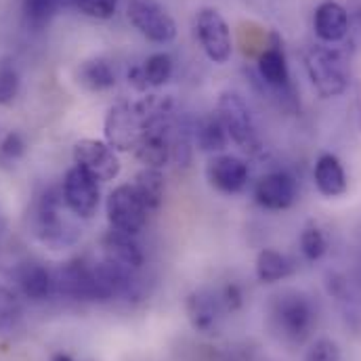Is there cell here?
<instances>
[{"instance_id": "1", "label": "cell", "mask_w": 361, "mask_h": 361, "mask_svg": "<svg viewBox=\"0 0 361 361\" xmlns=\"http://www.w3.org/2000/svg\"><path fill=\"white\" fill-rule=\"evenodd\" d=\"M63 195L57 189H47L36 197L30 210V229L47 248L63 250L78 242L80 231L63 216Z\"/></svg>"}, {"instance_id": "2", "label": "cell", "mask_w": 361, "mask_h": 361, "mask_svg": "<svg viewBox=\"0 0 361 361\" xmlns=\"http://www.w3.org/2000/svg\"><path fill=\"white\" fill-rule=\"evenodd\" d=\"M307 76L322 97H338L349 89V61L336 47L311 44L302 55Z\"/></svg>"}, {"instance_id": "3", "label": "cell", "mask_w": 361, "mask_h": 361, "mask_svg": "<svg viewBox=\"0 0 361 361\" xmlns=\"http://www.w3.org/2000/svg\"><path fill=\"white\" fill-rule=\"evenodd\" d=\"M271 322L275 332H279L283 341L300 345L309 338L315 326L313 302L302 292H294V290L281 292L273 296Z\"/></svg>"}, {"instance_id": "4", "label": "cell", "mask_w": 361, "mask_h": 361, "mask_svg": "<svg viewBox=\"0 0 361 361\" xmlns=\"http://www.w3.org/2000/svg\"><path fill=\"white\" fill-rule=\"evenodd\" d=\"M216 114L229 135V141L235 143L244 154L257 156L263 149L261 133L257 120L244 101V97L235 90H223L219 94Z\"/></svg>"}, {"instance_id": "5", "label": "cell", "mask_w": 361, "mask_h": 361, "mask_svg": "<svg viewBox=\"0 0 361 361\" xmlns=\"http://www.w3.org/2000/svg\"><path fill=\"white\" fill-rule=\"evenodd\" d=\"M173 126L175 116L171 111H160L143 120V133L135 147V158L147 169H164L173 160Z\"/></svg>"}, {"instance_id": "6", "label": "cell", "mask_w": 361, "mask_h": 361, "mask_svg": "<svg viewBox=\"0 0 361 361\" xmlns=\"http://www.w3.org/2000/svg\"><path fill=\"white\" fill-rule=\"evenodd\" d=\"M193 27L204 55L212 63L225 66L233 55V36L225 17L216 8L204 6L195 13Z\"/></svg>"}, {"instance_id": "7", "label": "cell", "mask_w": 361, "mask_h": 361, "mask_svg": "<svg viewBox=\"0 0 361 361\" xmlns=\"http://www.w3.org/2000/svg\"><path fill=\"white\" fill-rule=\"evenodd\" d=\"M105 212L111 229L130 235H139L143 231L149 214L133 183L118 185L114 191H109L105 202Z\"/></svg>"}, {"instance_id": "8", "label": "cell", "mask_w": 361, "mask_h": 361, "mask_svg": "<svg viewBox=\"0 0 361 361\" xmlns=\"http://www.w3.org/2000/svg\"><path fill=\"white\" fill-rule=\"evenodd\" d=\"M126 15L133 27L154 44H169L177 38V23L158 0H130Z\"/></svg>"}, {"instance_id": "9", "label": "cell", "mask_w": 361, "mask_h": 361, "mask_svg": "<svg viewBox=\"0 0 361 361\" xmlns=\"http://www.w3.org/2000/svg\"><path fill=\"white\" fill-rule=\"evenodd\" d=\"M143 133V116L139 114L135 103H116L109 107L103 135L105 143L116 152H135Z\"/></svg>"}, {"instance_id": "10", "label": "cell", "mask_w": 361, "mask_h": 361, "mask_svg": "<svg viewBox=\"0 0 361 361\" xmlns=\"http://www.w3.org/2000/svg\"><path fill=\"white\" fill-rule=\"evenodd\" d=\"M61 195H63L66 208L78 219H92L101 204L99 180L92 179L89 173H85L78 166L66 173L63 183H61Z\"/></svg>"}, {"instance_id": "11", "label": "cell", "mask_w": 361, "mask_h": 361, "mask_svg": "<svg viewBox=\"0 0 361 361\" xmlns=\"http://www.w3.org/2000/svg\"><path fill=\"white\" fill-rule=\"evenodd\" d=\"M74 162L99 183L114 180L122 169L116 149L99 139H80L74 145Z\"/></svg>"}, {"instance_id": "12", "label": "cell", "mask_w": 361, "mask_h": 361, "mask_svg": "<svg viewBox=\"0 0 361 361\" xmlns=\"http://www.w3.org/2000/svg\"><path fill=\"white\" fill-rule=\"evenodd\" d=\"M55 277V290H59L63 296L74 300H87V302H103L97 277L92 273V265L85 261H70L63 267H59Z\"/></svg>"}, {"instance_id": "13", "label": "cell", "mask_w": 361, "mask_h": 361, "mask_svg": "<svg viewBox=\"0 0 361 361\" xmlns=\"http://www.w3.org/2000/svg\"><path fill=\"white\" fill-rule=\"evenodd\" d=\"M255 202L271 212L288 210L298 200V185L296 179L286 171H273L269 175L261 177L255 185Z\"/></svg>"}, {"instance_id": "14", "label": "cell", "mask_w": 361, "mask_h": 361, "mask_svg": "<svg viewBox=\"0 0 361 361\" xmlns=\"http://www.w3.org/2000/svg\"><path fill=\"white\" fill-rule=\"evenodd\" d=\"M248 164L231 154H219L212 156L206 166V180L212 189H216L223 195H238L248 185Z\"/></svg>"}, {"instance_id": "15", "label": "cell", "mask_w": 361, "mask_h": 361, "mask_svg": "<svg viewBox=\"0 0 361 361\" xmlns=\"http://www.w3.org/2000/svg\"><path fill=\"white\" fill-rule=\"evenodd\" d=\"M185 313L189 319V326L197 334H216L221 324L223 307L219 302L216 292H210L206 288L193 290L185 298Z\"/></svg>"}, {"instance_id": "16", "label": "cell", "mask_w": 361, "mask_h": 361, "mask_svg": "<svg viewBox=\"0 0 361 361\" xmlns=\"http://www.w3.org/2000/svg\"><path fill=\"white\" fill-rule=\"evenodd\" d=\"M313 30L326 44H338L349 34V15L336 0H324L313 15Z\"/></svg>"}, {"instance_id": "17", "label": "cell", "mask_w": 361, "mask_h": 361, "mask_svg": "<svg viewBox=\"0 0 361 361\" xmlns=\"http://www.w3.org/2000/svg\"><path fill=\"white\" fill-rule=\"evenodd\" d=\"M103 252L107 261L130 271H139L145 263V252L137 242V235L122 233L116 229H109L103 235Z\"/></svg>"}, {"instance_id": "18", "label": "cell", "mask_w": 361, "mask_h": 361, "mask_svg": "<svg viewBox=\"0 0 361 361\" xmlns=\"http://www.w3.org/2000/svg\"><path fill=\"white\" fill-rule=\"evenodd\" d=\"M193 145L195 149L210 154V156H219L227 149L229 135L216 111L193 120Z\"/></svg>"}, {"instance_id": "19", "label": "cell", "mask_w": 361, "mask_h": 361, "mask_svg": "<svg viewBox=\"0 0 361 361\" xmlns=\"http://www.w3.org/2000/svg\"><path fill=\"white\" fill-rule=\"evenodd\" d=\"M313 183L324 197H341L347 191V173L334 154H322L313 169Z\"/></svg>"}, {"instance_id": "20", "label": "cell", "mask_w": 361, "mask_h": 361, "mask_svg": "<svg viewBox=\"0 0 361 361\" xmlns=\"http://www.w3.org/2000/svg\"><path fill=\"white\" fill-rule=\"evenodd\" d=\"M15 279L30 300H47L55 290V277L40 263H23L15 273Z\"/></svg>"}, {"instance_id": "21", "label": "cell", "mask_w": 361, "mask_h": 361, "mask_svg": "<svg viewBox=\"0 0 361 361\" xmlns=\"http://www.w3.org/2000/svg\"><path fill=\"white\" fill-rule=\"evenodd\" d=\"M76 78H78V85L90 92H103L116 87V72L111 63L103 57H92L85 63H80Z\"/></svg>"}, {"instance_id": "22", "label": "cell", "mask_w": 361, "mask_h": 361, "mask_svg": "<svg viewBox=\"0 0 361 361\" xmlns=\"http://www.w3.org/2000/svg\"><path fill=\"white\" fill-rule=\"evenodd\" d=\"M294 271H296L294 261L273 248L261 250L257 257V263H255V273H257L259 281H263V283H275V281L288 279L290 275H294Z\"/></svg>"}, {"instance_id": "23", "label": "cell", "mask_w": 361, "mask_h": 361, "mask_svg": "<svg viewBox=\"0 0 361 361\" xmlns=\"http://www.w3.org/2000/svg\"><path fill=\"white\" fill-rule=\"evenodd\" d=\"M133 187L137 189L141 202L145 204L147 212H156L160 210L162 202H164V191H166V180L160 169H147L143 166V171L137 173Z\"/></svg>"}, {"instance_id": "24", "label": "cell", "mask_w": 361, "mask_h": 361, "mask_svg": "<svg viewBox=\"0 0 361 361\" xmlns=\"http://www.w3.org/2000/svg\"><path fill=\"white\" fill-rule=\"evenodd\" d=\"M326 290L328 294L341 305V309L347 313V317H360V292L355 288V283L338 271H330L326 277Z\"/></svg>"}, {"instance_id": "25", "label": "cell", "mask_w": 361, "mask_h": 361, "mask_svg": "<svg viewBox=\"0 0 361 361\" xmlns=\"http://www.w3.org/2000/svg\"><path fill=\"white\" fill-rule=\"evenodd\" d=\"M143 70V76H145V82L147 87H164L171 78H173V72H175V61L169 53H154L145 59V63L141 66Z\"/></svg>"}, {"instance_id": "26", "label": "cell", "mask_w": 361, "mask_h": 361, "mask_svg": "<svg viewBox=\"0 0 361 361\" xmlns=\"http://www.w3.org/2000/svg\"><path fill=\"white\" fill-rule=\"evenodd\" d=\"M300 252L309 263H317L328 252V238L324 229L317 227L315 223H309L300 231Z\"/></svg>"}, {"instance_id": "27", "label": "cell", "mask_w": 361, "mask_h": 361, "mask_svg": "<svg viewBox=\"0 0 361 361\" xmlns=\"http://www.w3.org/2000/svg\"><path fill=\"white\" fill-rule=\"evenodd\" d=\"M21 324V305L13 290L0 283V334H13Z\"/></svg>"}, {"instance_id": "28", "label": "cell", "mask_w": 361, "mask_h": 361, "mask_svg": "<svg viewBox=\"0 0 361 361\" xmlns=\"http://www.w3.org/2000/svg\"><path fill=\"white\" fill-rule=\"evenodd\" d=\"M21 76L11 57L0 59V105H11L19 94Z\"/></svg>"}, {"instance_id": "29", "label": "cell", "mask_w": 361, "mask_h": 361, "mask_svg": "<svg viewBox=\"0 0 361 361\" xmlns=\"http://www.w3.org/2000/svg\"><path fill=\"white\" fill-rule=\"evenodd\" d=\"M63 0H23V17L27 25L42 27L51 21Z\"/></svg>"}, {"instance_id": "30", "label": "cell", "mask_w": 361, "mask_h": 361, "mask_svg": "<svg viewBox=\"0 0 361 361\" xmlns=\"http://www.w3.org/2000/svg\"><path fill=\"white\" fill-rule=\"evenodd\" d=\"M25 154V139L19 133H8L0 139V169H11Z\"/></svg>"}, {"instance_id": "31", "label": "cell", "mask_w": 361, "mask_h": 361, "mask_svg": "<svg viewBox=\"0 0 361 361\" xmlns=\"http://www.w3.org/2000/svg\"><path fill=\"white\" fill-rule=\"evenodd\" d=\"M74 4L78 6L80 13L99 21L111 19L118 8V0H74Z\"/></svg>"}, {"instance_id": "32", "label": "cell", "mask_w": 361, "mask_h": 361, "mask_svg": "<svg viewBox=\"0 0 361 361\" xmlns=\"http://www.w3.org/2000/svg\"><path fill=\"white\" fill-rule=\"evenodd\" d=\"M305 361H343V353H341V347L334 341L319 338L309 347Z\"/></svg>"}, {"instance_id": "33", "label": "cell", "mask_w": 361, "mask_h": 361, "mask_svg": "<svg viewBox=\"0 0 361 361\" xmlns=\"http://www.w3.org/2000/svg\"><path fill=\"white\" fill-rule=\"evenodd\" d=\"M216 296H219V302L223 307V313H235L244 307V290L235 281L225 283Z\"/></svg>"}, {"instance_id": "34", "label": "cell", "mask_w": 361, "mask_h": 361, "mask_svg": "<svg viewBox=\"0 0 361 361\" xmlns=\"http://www.w3.org/2000/svg\"><path fill=\"white\" fill-rule=\"evenodd\" d=\"M347 15H349V34L361 44V0H349Z\"/></svg>"}, {"instance_id": "35", "label": "cell", "mask_w": 361, "mask_h": 361, "mask_svg": "<svg viewBox=\"0 0 361 361\" xmlns=\"http://www.w3.org/2000/svg\"><path fill=\"white\" fill-rule=\"evenodd\" d=\"M126 76H128V85H130V87H135L137 90H147V82H145V76H143L141 66L130 68Z\"/></svg>"}, {"instance_id": "36", "label": "cell", "mask_w": 361, "mask_h": 361, "mask_svg": "<svg viewBox=\"0 0 361 361\" xmlns=\"http://www.w3.org/2000/svg\"><path fill=\"white\" fill-rule=\"evenodd\" d=\"M353 92H355V116H357V124H360V130H361V78L355 80Z\"/></svg>"}, {"instance_id": "37", "label": "cell", "mask_w": 361, "mask_h": 361, "mask_svg": "<svg viewBox=\"0 0 361 361\" xmlns=\"http://www.w3.org/2000/svg\"><path fill=\"white\" fill-rule=\"evenodd\" d=\"M51 361H74L70 355H66V353H59V355H55Z\"/></svg>"}]
</instances>
